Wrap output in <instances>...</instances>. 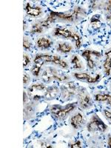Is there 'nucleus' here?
<instances>
[{"label":"nucleus","instance_id":"obj_1","mask_svg":"<svg viewBox=\"0 0 111 148\" xmlns=\"http://www.w3.org/2000/svg\"><path fill=\"white\" fill-rule=\"evenodd\" d=\"M68 79L65 74L61 72L60 71L52 68V67H47V69L43 72L42 76V79L45 82H50L53 79L59 80V81H64Z\"/></svg>","mask_w":111,"mask_h":148},{"label":"nucleus","instance_id":"obj_2","mask_svg":"<svg viewBox=\"0 0 111 148\" xmlns=\"http://www.w3.org/2000/svg\"><path fill=\"white\" fill-rule=\"evenodd\" d=\"M76 103H72L66 105L65 107H61L56 105L51 108V111L52 114L57 119H63L67 116L68 113H70L76 107Z\"/></svg>","mask_w":111,"mask_h":148},{"label":"nucleus","instance_id":"obj_3","mask_svg":"<svg viewBox=\"0 0 111 148\" xmlns=\"http://www.w3.org/2000/svg\"><path fill=\"white\" fill-rule=\"evenodd\" d=\"M88 130L90 132L96 131V130H99V131L104 132L107 130V126L104 124L101 119L96 115H93L92 117V119L88 125Z\"/></svg>","mask_w":111,"mask_h":148},{"label":"nucleus","instance_id":"obj_4","mask_svg":"<svg viewBox=\"0 0 111 148\" xmlns=\"http://www.w3.org/2000/svg\"><path fill=\"white\" fill-rule=\"evenodd\" d=\"M54 35L56 36H62L64 38H73L74 40L76 41V47L78 48L80 47L81 46V39L80 37L76 34V33H73L67 29H60V28H56L54 30Z\"/></svg>","mask_w":111,"mask_h":148},{"label":"nucleus","instance_id":"obj_5","mask_svg":"<svg viewBox=\"0 0 111 148\" xmlns=\"http://www.w3.org/2000/svg\"><path fill=\"white\" fill-rule=\"evenodd\" d=\"M76 90H77V88L75 84V82H71L67 83L62 88L61 97L64 100H68L76 93Z\"/></svg>","mask_w":111,"mask_h":148},{"label":"nucleus","instance_id":"obj_6","mask_svg":"<svg viewBox=\"0 0 111 148\" xmlns=\"http://www.w3.org/2000/svg\"><path fill=\"white\" fill-rule=\"evenodd\" d=\"M80 106L83 109H86L90 105V98L85 90L80 91L79 93Z\"/></svg>","mask_w":111,"mask_h":148},{"label":"nucleus","instance_id":"obj_7","mask_svg":"<svg viewBox=\"0 0 111 148\" xmlns=\"http://www.w3.org/2000/svg\"><path fill=\"white\" fill-rule=\"evenodd\" d=\"M53 56L46 55V54H40L37 55L34 59V65L40 67L45 62H52Z\"/></svg>","mask_w":111,"mask_h":148},{"label":"nucleus","instance_id":"obj_8","mask_svg":"<svg viewBox=\"0 0 111 148\" xmlns=\"http://www.w3.org/2000/svg\"><path fill=\"white\" fill-rule=\"evenodd\" d=\"M74 76L77 79H79V80H86L89 83L96 82L99 80L100 77H101L99 74L96 75V77L94 78L91 77L89 74L85 73H74Z\"/></svg>","mask_w":111,"mask_h":148},{"label":"nucleus","instance_id":"obj_9","mask_svg":"<svg viewBox=\"0 0 111 148\" xmlns=\"http://www.w3.org/2000/svg\"><path fill=\"white\" fill-rule=\"evenodd\" d=\"M83 120V116L81 113H77L76 115H74L71 119V124L75 129H77L81 126L82 122Z\"/></svg>","mask_w":111,"mask_h":148},{"label":"nucleus","instance_id":"obj_10","mask_svg":"<svg viewBox=\"0 0 111 148\" xmlns=\"http://www.w3.org/2000/svg\"><path fill=\"white\" fill-rule=\"evenodd\" d=\"M56 17L60 19H63V20H67V21H73L75 18H76V15L74 14V12H71V13H58L56 12Z\"/></svg>","mask_w":111,"mask_h":148},{"label":"nucleus","instance_id":"obj_11","mask_svg":"<svg viewBox=\"0 0 111 148\" xmlns=\"http://www.w3.org/2000/svg\"><path fill=\"white\" fill-rule=\"evenodd\" d=\"M25 10L26 12H27V14L28 15L31 16H39L42 14V10H41L40 8H32L29 3H27L26 5Z\"/></svg>","mask_w":111,"mask_h":148},{"label":"nucleus","instance_id":"obj_12","mask_svg":"<svg viewBox=\"0 0 111 148\" xmlns=\"http://www.w3.org/2000/svg\"><path fill=\"white\" fill-rule=\"evenodd\" d=\"M58 92H59V89L58 88L53 86V87H51L47 90L45 94V98L46 99H55L58 95Z\"/></svg>","mask_w":111,"mask_h":148},{"label":"nucleus","instance_id":"obj_13","mask_svg":"<svg viewBox=\"0 0 111 148\" xmlns=\"http://www.w3.org/2000/svg\"><path fill=\"white\" fill-rule=\"evenodd\" d=\"M36 45L40 48L46 49L52 45V42L50 39H46V38H40L37 40Z\"/></svg>","mask_w":111,"mask_h":148},{"label":"nucleus","instance_id":"obj_14","mask_svg":"<svg viewBox=\"0 0 111 148\" xmlns=\"http://www.w3.org/2000/svg\"><path fill=\"white\" fill-rule=\"evenodd\" d=\"M91 52L89 50H86L84 52L82 53V56L86 59V61L88 62V66L90 68V69H92L94 67V62L91 59Z\"/></svg>","mask_w":111,"mask_h":148},{"label":"nucleus","instance_id":"obj_15","mask_svg":"<svg viewBox=\"0 0 111 148\" xmlns=\"http://www.w3.org/2000/svg\"><path fill=\"white\" fill-rule=\"evenodd\" d=\"M72 46L69 45L66 43H60L57 47V51L61 53H69L72 51Z\"/></svg>","mask_w":111,"mask_h":148},{"label":"nucleus","instance_id":"obj_16","mask_svg":"<svg viewBox=\"0 0 111 148\" xmlns=\"http://www.w3.org/2000/svg\"><path fill=\"white\" fill-rule=\"evenodd\" d=\"M52 62L56 64H57V65L60 66V67H63V68H67V63H66L64 61L62 60V59H60V57H59V56H53Z\"/></svg>","mask_w":111,"mask_h":148},{"label":"nucleus","instance_id":"obj_17","mask_svg":"<svg viewBox=\"0 0 111 148\" xmlns=\"http://www.w3.org/2000/svg\"><path fill=\"white\" fill-rule=\"evenodd\" d=\"M96 100L98 101H106L110 105H111V96L110 95H102L97 94L96 95Z\"/></svg>","mask_w":111,"mask_h":148},{"label":"nucleus","instance_id":"obj_18","mask_svg":"<svg viewBox=\"0 0 111 148\" xmlns=\"http://www.w3.org/2000/svg\"><path fill=\"white\" fill-rule=\"evenodd\" d=\"M104 71H105L106 74L108 75V76H109L110 74V71H111V59H108V58H107L106 60L104 61Z\"/></svg>","mask_w":111,"mask_h":148},{"label":"nucleus","instance_id":"obj_19","mask_svg":"<svg viewBox=\"0 0 111 148\" xmlns=\"http://www.w3.org/2000/svg\"><path fill=\"white\" fill-rule=\"evenodd\" d=\"M71 62L74 65V68L75 69H80L82 68V64L79 61V59L78 58V56H74L72 58V60H71Z\"/></svg>","mask_w":111,"mask_h":148},{"label":"nucleus","instance_id":"obj_20","mask_svg":"<svg viewBox=\"0 0 111 148\" xmlns=\"http://www.w3.org/2000/svg\"><path fill=\"white\" fill-rule=\"evenodd\" d=\"M43 26L41 25L40 23H36L34 25H33L31 29V33L35 34V33H42L43 31Z\"/></svg>","mask_w":111,"mask_h":148},{"label":"nucleus","instance_id":"obj_21","mask_svg":"<svg viewBox=\"0 0 111 148\" xmlns=\"http://www.w3.org/2000/svg\"><path fill=\"white\" fill-rule=\"evenodd\" d=\"M45 89V87L43 84H34L32 85V87L30 88V92H34V90H43Z\"/></svg>","mask_w":111,"mask_h":148},{"label":"nucleus","instance_id":"obj_22","mask_svg":"<svg viewBox=\"0 0 111 148\" xmlns=\"http://www.w3.org/2000/svg\"><path fill=\"white\" fill-rule=\"evenodd\" d=\"M39 72H40V67H37V66L34 65L33 66L32 69H31V73L34 76H38L39 74Z\"/></svg>","mask_w":111,"mask_h":148},{"label":"nucleus","instance_id":"obj_23","mask_svg":"<svg viewBox=\"0 0 111 148\" xmlns=\"http://www.w3.org/2000/svg\"><path fill=\"white\" fill-rule=\"evenodd\" d=\"M23 46L25 49H29L30 47V43L26 38H25L23 40Z\"/></svg>","mask_w":111,"mask_h":148},{"label":"nucleus","instance_id":"obj_24","mask_svg":"<svg viewBox=\"0 0 111 148\" xmlns=\"http://www.w3.org/2000/svg\"><path fill=\"white\" fill-rule=\"evenodd\" d=\"M30 62V59H29V57L27 56V55H24V57H23V65L24 67H25L27 64H28V63Z\"/></svg>","mask_w":111,"mask_h":148},{"label":"nucleus","instance_id":"obj_25","mask_svg":"<svg viewBox=\"0 0 111 148\" xmlns=\"http://www.w3.org/2000/svg\"><path fill=\"white\" fill-rule=\"evenodd\" d=\"M69 147L72 148H80L81 147V142L79 141H78L77 142H76L75 144H72V145H70Z\"/></svg>","mask_w":111,"mask_h":148},{"label":"nucleus","instance_id":"obj_26","mask_svg":"<svg viewBox=\"0 0 111 148\" xmlns=\"http://www.w3.org/2000/svg\"><path fill=\"white\" fill-rule=\"evenodd\" d=\"M29 79H30V78H29V76H27V74H24V76H23V83L25 84H27V82H29Z\"/></svg>","mask_w":111,"mask_h":148},{"label":"nucleus","instance_id":"obj_27","mask_svg":"<svg viewBox=\"0 0 111 148\" xmlns=\"http://www.w3.org/2000/svg\"><path fill=\"white\" fill-rule=\"evenodd\" d=\"M104 115H105V116H106L108 119H110L111 121V113L110 112H109L108 110H104Z\"/></svg>","mask_w":111,"mask_h":148},{"label":"nucleus","instance_id":"obj_28","mask_svg":"<svg viewBox=\"0 0 111 148\" xmlns=\"http://www.w3.org/2000/svg\"><path fill=\"white\" fill-rule=\"evenodd\" d=\"M107 10H111V1H109L108 3V7H107Z\"/></svg>","mask_w":111,"mask_h":148},{"label":"nucleus","instance_id":"obj_29","mask_svg":"<svg viewBox=\"0 0 111 148\" xmlns=\"http://www.w3.org/2000/svg\"><path fill=\"white\" fill-rule=\"evenodd\" d=\"M106 56H107V58H108V59H111V51H110L109 52L106 53Z\"/></svg>","mask_w":111,"mask_h":148},{"label":"nucleus","instance_id":"obj_30","mask_svg":"<svg viewBox=\"0 0 111 148\" xmlns=\"http://www.w3.org/2000/svg\"><path fill=\"white\" fill-rule=\"evenodd\" d=\"M108 145H109L110 147H111V136L109 137V140H108Z\"/></svg>","mask_w":111,"mask_h":148},{"label":"nucleus","instance_id":"obj_31","mask_svg":"<svg viewBox=\"0 0 111 148\" xmlns=\"http://www.w3.org/2000/svg\"><path fill=\"white\" fill-rule=\"evenodd\" d=\"M108 20H110L111 19V12L110 14H109V15H108Z\"/></svg>","mask_w":111,"mask_h":148}]
</instances>
